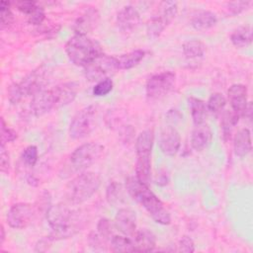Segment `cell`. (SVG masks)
Wrapping results in <instances>:
<instances>
[{"mask_svg":"<svg viewBox=\"0 0 253 253\" xmlns=\"http://www.w3.org/2000/svg\"><path fill=\"white\" fill-rule=\"evenodd\" d=\"M101 179L94 172H83L73 178L66 186V197L72 204L78 205L89 200L99 189Z\"/></svg>","mask_w":253,"mask_h":253,"instance_id":"8992f818","label":"cell"},{"mask_svg":"<svg viewBox=\"0 0 253 253\" xmlns=\"http://www.w3.org/2000/svg\"><path fill=\"white\" fill-rule=\"evenodd\" d=\"M51 241H52V240L50 239L49 236H46V237L42 238V239L39 240L38 243L36 244L35 250H36L37 252H44V251H46V250L48 249L49 244H50Z\"/></svg>","mask_w":253,"mask_h":253,"instance_id":"b9f144b4","label":"cell"},{"mask_svg":"<svg viewBox=\"0 0 253 253\" xmlns=\"http://www.w3.org/2000/svg\"><path fill=\"white\" fill-rule=\"evenodd\" d=\"M181 145L179 131L172 126H165L159 136V148L167 156H174Z\"/></svg>","mask_w":253,"mask_h":253,"instance_id":"5bb4252c","label":"cell"},{"mask_svg":"<svg viewBox=\"0 0 253 253\" xmlns=\"http://www.w3.org/2000/svg\"><path fill=\"white\" fill-rule=\"evenodd\" d=\"M88 242L90 244V246L92 248H94L95 250H103L106 246V241L104 239H102L99 234L95 231H92L89 234V238H88Z\"/></svg>","mask_w":253,"mask_h":253,"instance_id":"60d3db41","label":"cell"},{"mask_svg":"<svg viewBox=\"0 0 253 253\" xmlns=\"http://www.w3.org/2000/svg\"><path fill=\"white\" fill-rule=\"evenodd\" d=\"M100 21V13L94 7L87 8L74 22L73 31L76 35H85L92 32Z\"/></svg>","mask_w":253,"mask_h":253,"instance_id":"e0dca14e","label":"cell"},{"mask_svg":"<svg viewBox=\"0 0 253 253\" xmlns=\"http://www.w3.org/2000/svg\"><path fill=\"white\" fill-rule=\"evenodd\" d=\"M106 198L108 203L113 206H118L124 203L125 196L123 186L115 181L110 183L106 191Z\"/></svg>","mask_w":253,"mask_h":253,"instance_id":"4316f807","label":"cell"},{"mask_svg":"<svg viewBox=\"0 0 253 253\" xmlns=\"http://www.w3.org/2000/svg\"><path fill=\"white\" fill-rule=\"evenodd\" d=\"M68 59L75 65L85 67L95 58L103 54L102 45L85 35L74 34L65 44Z\"/></svg>","mask_w":253,"mask_h":253,"instance_id":"277c9868","label":"cell"},{"mask_svg":"<svg viewBox=\"0 0 253 253\" xmlns=\"http://www.w3.org/2000/svg\"><path fill=\"white\" fill-rule=\"evenodd\" d=\"M154 134L150 129L141 131L135 140L136 164L135 177L143 184L148 185L151 174V150Z\"/></svg>","mask_w":253,"mask_h":253,"instance_id":"52a82bcc","label":"cell"},{"mask_svg":"<svg viewBox=\"0 0 253 253\" xmlns=\"http://www.w3.org/2000/svg\"><path fill=\"white\" fill-rule=\"evenodd\" d=\"M116 70H118L116 57L103 53L84 67V74L89 81L98 82L108 78Z\"/></svg>","mask_w":253,"mask_h":253,"instance_id":"7c38bea8","label":"cell"},{"mask_svg":"<svg viewBox=\"0 0 253 253\" xmlns=\"http://www.w3.org/2000/svg\"><path fill=\"white\" fill-rule=\"evenodd\" d=\"M111 250L113 252H133L132 239L121 235H113L111 239Z\"/></svg>","mask_w":253,"mask_h":253,"instance_id":"83f0119b","label":"cell"},{"mask_svg":"<svg viewBox=\"0 0 253 253\" xmlns=\"http://www.w3.org/2000/svg\"><path fill=\"white\" fill-rule=\"evenodd\" d=\"M47 78V68L44 65L32 70L20 82L10 85L8 88V99L10 103L15 105L25 97L35 96L44 89Z\"/></svg>","mask_w":253,"mask_h":253,"instance_id":"5b68a950","label":"cell"},{"mask_svg":"<svg viewBox=\"0 0 253 253\" xmlns=\"http://www.w3.org/2000/svg\"><path fill=\"white\" fill-rule=\"evenodd\" d=\"M217 22L216 15L209 10H198L193 13L190 24L197 31H206L213 27Z\"/></svg>","mask_w":253,"mask_h":253,"instance_id":"44dd1931","label":"cell"},{"mask_svg":"<svg viewBox=\"0 0 253 253\" xmlns=\"http://www.w3.org/2000/svg\"><path fill=\"white\" fill-rule=\"evenodd\" d=\"M10 169V157L5 145L0 144V170L3 173H8Z\"/></svg>","mask_w":253,"mask_h":253,"instance_id":"ab89813d","label":"cell"},{"mask_svg":"<svg viewBox=\"0 0 253 253\" xmlns=\"http://www.w3.org/2000/svg\"><path fill=\"white\" fill-rule=\"evenodd\" d=\"M14 21V16L11 11V3L8 1L0 2V25L1 29L8 28Z\"/></svg>","mask_w":253,"mask_h":253,"instance_id":"4dcf8cb0","label":"cell"},{"mask_svg":"<svg viewBox=\"0 0 253 253\" xmlns=\"http://www.w3.org/2000/svg\"><path fill=\"white\" fill-rule=\"evenodd\" d=\"M183 53L189 59L199 58L205 54L206 45L199 40H191L183 44Z\"/></svg>","mask_w":253,"mask_h":253,"instance_id":"484cf974","label":"cell"},{"mask_svg":"<svg viewBox=\"0 0 253 253\" xmlns=\"http://www.w3.org/2000/svg\"><path fill=\"white\" fill-rule=\"evenodd\" d=\"M178 251L185 252V253H192L195 251V243L193 239L188 236L184 235L180 240L178 244Z\"/></svg>","mask_w":253,"mask_h":253,"instance_id":"f35d334b","label":"cell"},{"mask_svg":"<svg viewBox=\"0 0 253 253\" xmlns=\"http://www.w3.org/2000/svg\"><path fill=\"white\" fill-rule=\"evenodd\" d=\"M0 136H1V145H5L6 143L12 142V141L16 140L18 137L17 132L13 128L8 126V125L5 123L3 118H1Z\"/></svg>","mask_w":253,"mask_h":253,"instance_id":"836d02e7","label":"cell"},{"mask_svg":"<svg viewBox=\"0 0 253 253\" xmlns=\"http://www.w3.org/2000/svg\"><path fill=\"white\" fill-rule=\"evenodd\" d=\"M144 55L145 52L142 49H135L116 57L118 70H126L134 67L143 59Z\"/></svg>","mask_w":253,"mask_h":253,"instance_id":"603a6c76","label":"cell"},{"mask_svg":"<svg viewBox=\"0 0 253 253\" xmlns=\"http://www.w3.org/2000/svg\"><path fill=\"white\" fill-rule=\"evenodd\" d=\"M4 240H5V229H4V226L1 225V227H0V245L3 244Z\"/></svg>","mask_w":253,"mask_h":253,"instance_id":"7bdbcfd3","label":"cell"},{"mask_svg":"<svg viewBox=\"0 0 253 253\" xmlns=\"http://www.w3.org/2000/svg\"><path fill=\"white\" fill-rule=\"evenodd\" d=\"M238 121H239V118L235 116L232 112H225L223 114L220 126L222 130V136L225 141L230 138L232 128L234 127V126L237 125Z\"/></svg>","mask_w":253,"mask_h":253,"instance_id":"f1b7e54d","label":"cell"},{"mask_svg":"<svg viewBox=\"0 0 253 253\" xmlns=\"http://www.w3.org/2000/svg\"><path fill=\"white\" fill-rule=\"evenodd\" d=\"M116 24L123 33H130L140 24V15L135 7L127 5L123 7L117 15Z\"/></svg>","mask_w":253,"mask_h":253,"instance_id":"2e32d148","label":"cell"},{"mask_svg":"<svg viewBox=\"0 0 253 253\" xmlns=\"http://www.w3.org/2000/svg\"><path fill=\"white\" fill-rule=\"evenodd\" d=\"M45 215L52 229L51 233L48 235L52 241L72 237L79 232L83 226L77 212L62 204L50 206Z\"/></svg>","mask_w":253,"mask_h":253,"instance_id":"3957f363","label":"cell"},{"mask_svg":"<svg viewBox=\"0 0 253 253\" xmlns=\"http://www.w3.org/2000/svg\"><path fill=\"white\" fill-rule=\"evenodd\" d=\"M126 190L134 201L145 209L155 222L163 225L171 222L169 211L146 184L141 183L136 177H128L126 180Z\"/></svg>","mask_w":253,"mask_h":253,"instance_id":"7a4b0ae2","label":"cell"},{"mask_svg":"<svg viewBox=\"0 0 253 253\" xmlns=\"http://www.w3.org/2000/svg\"><path fill=\"white\" fill-rule=\"evenodd\" d=\"M78 85L67 82L56 85L50 89H43L33 96L31 110L37 117H41L54 109L64 107L72 103L77 95Z\"/></svg>","mask_w":253,"mask_h":253,"instance_id":"6da1fadb","label":"cell"},{"mask_svg":"<svg viewBox=\"0 0 253 253\" xmlns=\"http://www.w3.org/2000/svg\"><path fill=\"white\" fill-rule=\"evenodd\" d=\"M133 248L135 252H150L156 247V237L148 229H140L133 234Z\"/></svg>","mask_w":253,"mask_h":253,"instance_id":"ffe728a7","label":"cell"},{"mask_svg":"<svg viewBox=\"0 0 253 253\" xmlns=\"http://www.w3.org/2000/svg\"><path fill=\"white\" fill-rule=\"evenodd\" d=\"M38 148L35 145L27 146L21 154V160L23 164H25L28 167H34L38 161Z\"/></svg>","mask_w":253,"mask_h":253,"instance_id":"1f68e13d","label":"cell"},{"mask_svg":"<svg viewBox=\"0 0 253 253\" xmlns=\"http://www.w3.org/2000/svg\"><path fill=\"white\" fill-rule=\"evenodd\" d=\"M188 102L191 111V116L195 126L205 123V119L207 116V106L205 102L195 97H190L188 99Z\"/></svg>","mask_w":253,"mask_h":253,"instance_id":"cb8c5ba5","label":"cell"},{"mask_svg":"<svg viewBox=\"0 0 253 253\" xmlns=\"http://www.w3.org/2000/svg\"><path fill=\"white\" fill-rule=\"evenodd\" d=\"M16 8L22 12L23 14H26L27 16H29L39 5L38 2L36 1H32V0H22V1H16L15 3Z\"/></svg>","mask_w":253,"mask_h":253,"instance_id":"74e56055","label":"cell"},{"mask_svg":"<svg viewBox=\"0 0 253 253\" xmlns=\"http://www.w3.org/2000/svg\"><path fill=\"white\" fill-rule=\"evenodd\" d=\"M252 148L251 144V133L246 127L239 129L234 135L233 139V149L234 153L238 157L246 156Z\"/></svg>","mask_w":253,"mask_h":253,"instance_id":"7402d4cb","label":"cell"},{"mask_svg":"<svg viewBox=\"0 0 253 253\" xmlns=\"http://www.w3.org/2000/svg\"><path fill=\"white\" fill-rule=\"evenodd\" d=\"M113 87H114L113 80L108 77V78L98 81L95 84V86L93 87L92 93L96 97H103V96L108 95L113 90Z\"/></svg>","mask_w":253,"mask_h":253,"instance_id":"d6a6232c","label":"cell"},{"mask_svg":"<svg viewBox=\"0 0 253 253\" xmlns=\"http://www.w3.org/2000/svg\"><path fill=\"white\" fill-rule=\"evenodd\" d=\"M230 41L236 47H246L252 42V30L248 26H242L235 29L231 36Z\"/></svg>","mask_w":253,"mask_h":253,"instance_id":"d4e9b609","label":"cell"},{"mask_svg":"<svg viewBox=\"0 0 253 253\" xmlns=\"http://www.w3.org/2000/svg\"><path fill=\"white\" fill-rule=\"evenodd\" d=\"M116 227L126 236H133L136 231V215L130 209H121L115 216Z\"/></svg>","mask_w":253,"mask_h":253,"instance_id":"ac0fdd59","label":"cell"},{"mask_svg":"<svg viewBox=\"0 0 253 253\" xmlns=\"http://www.w3.org/2000/svg\"><path fill=\"white\" fill-rule=\"evenodd\" d=\"M176 82V75L171 71H164L150 76L146 82V95L151 100L160 99L169 94Z\"/></svg>","mask_w":253,"mask_h":253,"instance_id":"8fae6325","label":"cell"},{"mask_svg":"<svg viewBox=\"0 0 253 253\" xmlns=\"http://www.w3.org/2000/svg\"><path fill=\"white\" fill-rule=\"evenodd\" d=\"M36 210L28 203H17L7 212V222L10 227L23 229L28 227L34 220Z\"/></svg>","mask_w":253,"mask_h":253,"instance_id":"4fadbf2b","label":"cell"},{"mask_svg":"<svg viewBox=\"0 0 253 253\" xmlns=\"http://www.w3.org/2000/svg\"><path fill=\"white\" fill-rule=\"evenodd\" d=\"M96 232L106 242L111 241V239L113 237V231H112V224H111L110 220L107 218H101L98 221Z\"/></svg>","mask_w":253,"mask_h":253,"instance_id":"e575fe53","label":"cell"},{"mask_svg":"<svg viewBox=\"0 0 253 253\" xmlns=\"http://www.w3.org/2000/svg\"><path fill=\"white\" fill-rule=\"evenodd\" d=\"M104 146L98 142L81 144L70 155V163L76 170H85L93 165L103 154Z\"/></svg>","mask_w":253,"mask_h":253,"instance_id":"9c48e42d","label":"cell"},{"mask_svg":"<svg viewBox=\"0 0 253 253\" xmlns=\"http://www.w3.org/2000/svg\"><path fill=\"white\" fill-rule=\"evenodd\" d=\"M226 105V99L221 93H213L208 100L207 109L212 113L217 114L223 110Z\"/></svg>","mask_w":253,"mask_h":253,"instance_id":"f546056e","label":"cell"},{"mask_svg":"<svg viewBox=\"0 0 253 253\" xmlns=\"http://www.w3.org/2000/svg\"><path fill=\"white\" fill-rule=\"evenodd\" d=\"M160 8L158 14L154 15L146 25V33L150 38L159 37L178 13L177 3L173 1L161 2Z\"/></svg>","mask_w":253,"mask_h":253,"instance_id":"30bf717a","label":"cell"},{"mask_svg":"<svg viewBox=\"0 0 253 253\" xmlns=\"http://www.w3.org/2000/svg\"><path fill=\"white\" fill-rule=\"evenodd\" d=\"M251 1H232L227 3V9L232 15H238L251 6Z\"/></svg>","mask_w":253,"mask_h":253,"instance_id":"8d00e7d4","label":"cell"},{"mask_svg":"<svg viewBox=\"0 0 253 253\" xmlns=\"http://www.w3.org/2000/svg\"><path fill=\"white\" fill-rule=\"evenodd\" d=\"M211 129L206 123L197 125L192 131L191 146L197 151H203L206 149L211 141Z\"/></svg>","mask_w":253,"mask_h":253,"instance_id":"d6986e66","label":"cell"},{"mask_svg":"<svg viewBox=\"0 0 253 253\" xmlns=\"http://www.w3.org/2000/svg\"><path fill=\"white\" fill-rule=\"evenodd\" d=\"M247 94H248L247 87L240 83L231 85L227 91L228 101L232 109L231 112L235 116H237L239 119L243 117L244 111L248 104Z\"/></svg>","mask_w":253,"mask_h":253,"instance_id":"9a60e30c","label":"cell"},{"mask_svg":"<svg viewBox=\"0 0 253 253\" xmlns=\"http://www.w3.org/2000/svg\"><path fill=\"white\" fill-rule=\"evenodd\" d=\"M44 19H45V12L41 5H38V7L28 16V22L34 26L42 25Z\"/></svg>","mask_w":253,"mask_h":253,"instance_id":"d590c367","label":"cell"},{"mask_svg":"<svg viewBox=\"0 0 253 253\" xmlns=\"http://www.w3.org/2000/svg\"><path fill=\"white\" fill-rule=\"evenodd\" d=\"M97 116V107L94 105L87 106L78 111L72 118L69 126V135L74 139L87 136L95 126Z\"/></svg>","mask_w":253,"mask_h":253,"instance_id":"ba28073f","label":"cell"}]
</instances>
